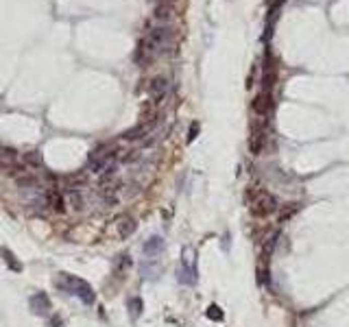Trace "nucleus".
<instances>
[{"mask_svg":"<svg viewBox=\"0 0 349 327\" xmlns=\"http://www.w3.org/2000/svg\"><path fill=\"white\" fill-rule=\"evenodd\" d=\"M52 284H55L59 290L79 297L85 305H92L96 301V294L92 290V286L81 277H75V275H68V273H57V277L52 279Z\"/></svg>","mask_w":349,"mask_h":327,"instance_id":"nucleus-1","label":"nucleus"},{"mask_svg":"<svg viewBox=\"0 0 349 327\" xmlns=\"http://www.w3.org/2000/svg\"><path fill=\"white\" fill-rule=\"evenodd\" d=\"M249 209H251L253 216L266 218V216L277 212L280 205H277V199H275L268 190H253V192L249 194Z\"/></svg>","mask_w":349,"mask_h":327,"instance_id":"nucleus-2","label":"nucleus"},{"mask_svg":"<svg viewBox=\"0 0 349 327\" xmlns=\"http://www.w3.org/2000/svg\"><path fill=\"white\" fill-rule=\"evenodd\" d=\"M273 242H266L264 249H262L260 258H258V266H255V275H258V281L260 284H268V258H271V251H273Z\"/></svg>","mask_w":349,"mask_h":327,"instance_id":"nucleus-3","label":"nucleus"},{"mask_svg":"<svg viewBox=\"0 0 349 327\" xmlns=\"http://www.w3.org/2000/svg\"><path fill=\"white\" fill-rule=\"evenodd\" d=\"M147 92H149L151 101L160 103L162 98L166 96V92H168V78H166V76H155V78H151L149 85H147Z\"/></svg>","mask_w":349,"mask_h":327,"instance_id":"nucleus-4","label":"nucleus"},{"mask_svg":"<svg viewBox=\"0 0 349 327\" xmlns=\"http://www.w3.org/2000/svg\"><path fill=\"white\" fill-rule=\"evenodd\" d=\"M116 233H118V238H129V235H133L135 233V229H137V222L133 216H129V214H120L116 218Z\"/></svg>","mask_w":349,"mask_h":327,"instance_id":"nucleus-5","label":"nucleus"},{"mask_svg":"<svg viewBox=\"0 0 349 327\" xmlns=\"http://www.w3.org/2000/svg\"><path fill=\"white\" fill-rule=\"evenodd\" d=\"M29 307L35 314H48L50 310H52V303H50V299H48V294L46 292H35L33 297L29 299Z\"/></svg>","mask_w":349,"mask_h":327,"instance_id":"nucleus-6","label":"nucleus"},{"mask_svg":"<svg viewBox=\"0 0 349 327\" xmlns=\"http://www.w3.org/2000/svg\"><path fill=\"white\" fill-rule=\"evenodd\" d=\"M271 107H273V96H271V92H260V94L253 98V111H255V114L266 116L268 111H271Z\"/></svg>","mask_w":349,"mask_h":327,"instance_id":"nucleus-7","label":"nucleus"},{"mask_svg":"<svg viewBox=\"0 0 349 327\" xmlns=\"http://www.w3.org/2000/svg\"><path fill=\"white\" fill-rule=\"evenodd\" d=\"M264 144H266V129H264V122H260L258 127H255V131H253L251 142H249V146H251V153L253 155H260L262 148H264Z\"/></svg>","mask_w":349,"mask_h":327,"instance_id":"nucleus-8","label":"nucleus"},{"mask_svg":"<svg viewBox=\"0 0 349 327\" xmlns=\"http://www.w3.org/2000/svg\"><path fill=\"white\" fill-rule=\"evenodd\" d=\"M142 251H144V255H147V258L155 260L157 255L164 251V238H160V235H153V238H149L147 242H144Z\"/></svg>","mask_w":349,"mask_h":327,"instance_id":"nucleus-9","label":"nucleus"},{"mask_svg":"<svg viewBox=\"0 0 349 327\" xmlns=\"http://www.w3.org/2000/svg\"><path fill=\"white\" fill-rule=\"evenodd\" d=\"M155 124H137V127L133 129H129V131H124L122 133V140H129V142H133V140H142L144 135H149L151 133V129H153Z\"/></svg>","mask_w":349,"mask_h":327,"instance_id":"nucleus-10","label":"nucleus"},{"mask_svg":"<svg viewBox=\"0 0 349 327\" xmlns=\"http://www.w3.org/2000/svg\"><path fill=\"white\" fill-rule=\"evenodd\" d=\"M46 201H48V207L52 209V212L63 214L65 203H63V194L61 192H57V190H48V192H46Z\"/></svg>","mask_w":349,"mask_h":327,"instance_id":"nucleus-11","label":"nucleus"},{"mask_svg":"<svg viewBox=\"0 0 349 327\" xmlns=\"http://www.w3.org/2000/svg\"><path fill=\"white\" fill-rule=\"evenodd\" d=\"M153 16H155V20H160V22H168V20L175 16V7L164 0V3H160V5L155 7V13H153Z\"/></svg>","mask_w":349,"mask_h":327,"instance_id":"nucleus-12","label":"nucleus"},{"mask_svg":"<svg viewBox=\"0 0 349 327\" xmlns=\"http://www.w3.org/2000/svg\"><path fill=\"white\" fill-rule=\"evenodd\" d=\"M129 268H131V258H129V255H124V253L118 255L116 262H114V275H116V277H118V279L124 277Z\"/></svg>","mask_w":349,"mask_h":327,"instance_id":"nucleus-13","label":"nucleus"},{"mask_svg":"<svg viewBox=\"0 0 349 327\" xmlns=\"http://www.w3.org/2000/svg\"><path fill=\"white\" fill-rule=\"evenodd\" d=\"M162 273V266L157 264L155 260H151V262H144L142 264V277L144 279H157V275Z\"/></svg>","mask_w":349,"mask_h":327,"instance_id":"nucleus-14","label":"nucleus"},{"mask_svg":"<svg viewBox=\"0 0 349 327\" xmlns=\"http://www.w3.org/2000/svg\"><path fill=\"white\" fill-rule=\"evenodd\" d=\"M0 253H3V258H5V262H7V266H9L13 273H22V262H18L16 253L9 251V249H0Z\"/></svg>","mask_w":349,"mask_h":327,"instance_id":"nucleus-15","label":"nucleus"},{"mask_svg":"<svg viewBox=\"0 0 349 327\" xmlns=\"http://www.w3.org/2000/svg\"><path fill=\"white\" fill-rule=\"evenodd\" d=\"M85 181H88V175H85L83 170H79L77 175H68V177H65L68 190H79L81 186H85Z\"/></svg>","mask_w":349,"mask_h":327,"instance_id":"nucleus-16","label":"nucleus"},{"mask_svg":"<svg viewBox=\"0 0 349 327\" xmlns=\"http://www.w3.org/2000/svg\"><path fill=\"white\" fill-rule=\"evenodd\" d=\"M22 161L26 164V166H33V168H39L44 164L42 153H39V150H29V153H24L22 155Z\"/></svg>","mask_w":349,"mask_h":327,"instance_id":"nucleus-17","label":"nucleus"},{"mask_svg":"<svg viewBox=\"0 0 349 327\" xmlns=\"http://www.w3.org/2000/svg\"><path fill=\"white\" fill-rule=\"evenodd\" d=\"M127 307H129L131 318H137V316L142 314V310H144V303H142V299H140V297H133V299H129Z\"/></svg>","mask_w":349,"mask_h":327,"instance_id":"nucleus-18","label":"nucleus"},{"mask_svg":"<svg viewBox=\"0 0 349 327\" xmlns=\"http://www.w3.org/2000/svg\"><path fill=\"white\" fill-rule=\"evenodd\" d=\"M299 209H301V205H299V203H288V205H286V207H284V209H282V212H280V222H286L288 218H293V216L297 214Z\"/></svg>","mask_w":349,"mask_h":327,"instance_id":"nucleus-19","label":"nucleus"},{"mask_svg":"<svg viewBox=\"0 0 349 327\" xmlns=\"http://www.w3.org/2000/svg\"><path fill=\"white\" fill-rule=\"evenodd\" d=\"M16 181H18V186L24 188V190H31V188H37L39 186L37 177H33V175H20Z\"/></svg>","mask_w":349,"mask_h":327,"instance_id":"nucleus-20","label":"nucleus"},{"mask_svg":"<svg viewBox=\"0 0 349 327\" xmlns=\"http://www.w3.org/2000/svg\"><path fill=\"white\" fill-rule=\"evenodd\" d=\"M205 316H207L210 320H216V323H219V320H223V318H225V314H223V310H221L219 305H216V303H212V305H210L207 310H205Z\"/></svg>","mask_w":349,"mask_h":327,"instance_id":"nucleus-21","label":"nucleus"},{"mask_svg":"<svg viewBox=\"0 0 349 327\" xmlns=\"http://www.w3.org/2000/svg\"><path fill=\"white\" fill-rule=\"evenodd\" d=\"M68 199L72 203V207H75L77 212H81V209H83V196H81V192H79V190H70Z\"/></svg>","mask_w":349,"mask_h":327,"instance_id":"nucleus-22","label":"nucleus"},{"mask_svg":"<svg viewBox=\"0 0 349 327\" xmlns=\"http://www.w3.org/2000/svg\"><path fill=\"white\" fill-rule=\"evenodd\" d=\"M196 135H199V122H192L190 124V131H188V142H194Z\"/></svg>","mask_w":349,"mask_h":327,"instance_id":"nucleus-23","label":"nucleus"},{"mask_svg":"<svg viewBox=\"0 0 349 327\" xmlns=\"http://www.w3.org/2000/svg\"><path fill=\"white\" fill-rule=\"evenodd\" d=\"M61 323H63V320H61V318H57V316H52V318H50V325H52V327H57V325H61Z\"/></svg>","mask_w":349,"mask_h":327,"instance_id":"nucleus-24","label":"nucleus"}]
</instances>
